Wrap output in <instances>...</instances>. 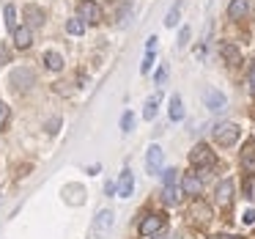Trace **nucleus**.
Masks as SVG:
<instances>
[{"label":"nucleus","instance_id":"f257e3e1","mask_svg":"<svg viewBox=\"0 0 255 239\" xmlns=\"http://www.w3.org/2000/svg\"><path fill=\"white\" fill-rule=\"evenodd\" d=\"M211 135H214V140L220 146H233L239 140V127L236 124H231V121H220V124H214V129H211Z\"/></svg>","mask_w":255,"mask_h":239},{"label":"nucleus","instance_id":"f03ea898","mask_svg":"<svg viewBox=\"0 0 255 239\" xmlns=\"http://www.w3.org/2000/svg\"><path fill=\"white\" fill-rule=\"evenodd\" d=\"M189 162H192L195 168H209V165H214V151H211L206 143H198L192 151H189Z\"/></svg>","mask_w":255,"mask_h":239},{"label":"nucleus","instance_id":"7ed1b4c3","mask_svg":"<svg viewBox=\"0 0 255 239\" xmlns=\"http://www.w3.org/2000/svg\"><path fill=\"white\" fill-rule=\"evenodd\" d=\"M80 19H85V22H91V25L102 22L99 3H94V0H83V3H80Z\"/></svg>","mask_w":255,"mask_h":239},{"label":"nucleus","instance_id":"20e7f679","mask_svg":"<svg viewBox=\"0 0 255 239\" xmlns=\"http://www.w3.org/2000/svg\"><path fill=\"white\" fill-rule=\"evenodd\" d=\"M162 228H165V217L162 215H148L143 223H140V234L143 237H154V234H159Z\"/></svg>","mask_w":255,"mask_h":239},{"label":"nucleus","instance_id":"39448f33","mask_svg":"<svg viewBox=\"0 0 255 239\" xmlns=\"http://www.w3.org/2000/svg\"><path fill=\"white\" fill-rule=\"evenodd\" d=\"M162 160H165L162 149H159V146H151V149H148V154H145V168H148V173H151V176L162 171Z\"/></svg>","mask_w":255,"mask_h":239},{"label":"nucleus","instance_id":"423d86ee","mask_svg":"<svg viewBox=\"0 0 255 239\" xmlns=\"http://www.w3.org/2000/svg\"><path fill=\"white\" fill-rule=\"evenodd\" d=\"M203 105L209 107V110H222L225 107V94H220L217 88H206L203 91Z\"/></svg>","mask_w":255,"mask_h":239},{"label":"nucleus","instance_id":"0eeeda50","mask_svg":"<svg viewBox=\"0 0 255 239\" xmlns=\"http://www.w3.org/2000/svg\"><path fill=\"white\" fill-rule=\"evenodd\" d=\"M200 190H203L200 179L195 176V173H184V179H181V193H184V195H200Z\"/></svg>","mask_w":255,"mask_h":239},{"label":"nucleus","instance_id":"6e6552de","mask_svg":"<svg viewBox=\"0 0 255 239\" xmlns=\"http://www.w3.org/2000/svg\"><path fill=\"white\" fill-rule=\"evenodd\" d=\"M132 190H134V176L127 168V171H121V179H118V195H121V198H129Z\"/></svg>","mask_w":255,"mask_h":239},{"label":"nucleus","instance_id":"1a4fd4ad","mask_svg":"<svg viewBox=\"0 0 255 239\" xmlns=\"http://www.w3.org/2000/svg\"><path fill=\"white\" fill-rule=\"evenodd\" d=\"M110 226H113V212L102 209L99 215H96V220H94V234H96V237H102L105 231H110Z\"/></svg>","mask_w":255,"mask_h":239},{"label":"nucleus","instance_id":"9d476101","mask_svg":"<svg viewBox=\"0 0 255 239\" xmlns=\"http://www.w3.org/2000/svg\"><path fill=\"white\" fill-rule=\"evenodd\" d=\"M220 52H222V58H225L231 66H239V63H242V52H239L236 44H231V41H222V44H220Z\"/></svg>","mask_w":255,"mask_h":239},{"label":"nucleus","instance_id":"9b49d317","mask_svg":"<svg viewBox=\"0 0 255 239\" xmlns=\"http://www.w3.org/2000/svg\"><path fill=\"white\" fill-rule=\"evenodd\" d=\"M250 14V0H231V6H228V17L231 19H242Z\"/></svg>","mask_w":255,"mask_h":239},{"label":"nucleus","instance_id":"f8f14e48","mask_svg":"<svg viewBox=\"0 0 255 239\" xmlns=\"http://www.w3.org/2000/svg\"><path fill=\"white\" fill-rule=\"evenodd\" d=\"M231 198H233V182H231V179H225V182L217 184V204L228 206V204H231Z\"/></svg>","mask_w":255,"mask_h":239},{"label":"nucleus","instance_id":"ddd939ff","mask_svg":"<svg viewBox=\"0 0 255 239\" xmlns=\"http://www.w3.org/2000/svg\"><path fill=\"white\" fill-rule=\"evenodd\" d=\"M22 14H25V19H28L30 28H39V25H44V11H41L39 6H25Z\"/></svg>","mask_w":255,"mask_h":239},{"label":"nucleus","instance_id":"4468645a","mask_svg":"<svg viewBox=\"0 0 255 239\" xmlns=\"http://www.w3.org/2000/svg\"><path fill=\"white\" fill-rule=\"evenodd\" d=\"M14 41H17V47H19V50H28V47L33 44V36H30V28H25V25H22V28H17V30H14Z\"/></svg>","mask_w":255,"mask_h":239},{"label":"nucleus","instance_id":"2eb2a0df","mask_svg":"<svg viewBox=\"0 0 255 239\" xmlns=\"http://www.w3.org/2000/svg\"><path fill=\"white\" fill-rule=\"evenodd\" d=\"M184 118V102L178 94L170 96V121H181Z\"/></svg>","mask_w":255,"mask_h":239},{"label":"nucleus","instance_id":"dca6fc26","mask_svg":"<svg viewBox=\"0 0 255 239\" xmlns=\"http://www.w3.org/2000/svg\"><path fill=\"white\" fill-rule=\"evenodd\" d=\"M181 6H184V0H176V3H173V8L167 11V17H165V25H167V28H176L178 14H181Z\"/></svg>","mask_w":255,"mask_h":239},{"label":"nucleus","instance_id":"f3484780","mask_svg":"<svg viewBox=\"0 0 255 239\" xmlns=\"http://www.w3.org/2000/svg\"><path fill=\"white\" fill-rule=\"evenodd\" d=\"M44 63H47V69H52V72H61L63 69V58L58 55V52H44Z\"/></svg>","mask_w":255,"mask_h":239},{"label":"nucleus","instance_id":"a211bd4d","mask_svg":"<svg viewBox=\"0 0 255 239\" xmlns=\"http://www.w3.org/2000/svg\"><path fill=\"white\" fill-rule=\"evenodd\" d=\"M192 215H195V220H200V223H209L211 220V212H209V206H206V204H195Z\"/></svg>","mask_w":255,"mask_h":239},{"label":"nucleus","instance_id":"6ab92c4d","mask_svg":"<svg viewBox=\"0 0 255 239\" xmlns=\"http://www.w3.org/2000/svg\"><path fill=\"white\" fill-rule=\"evenodd\" d=\"M156 105H159V96H151V99L145 102V110H143V118H145V121H151V118L156 116Z\"/></svg>","mask_w":255,"mask_h":239},{"label":"nucleus","instance_id":"aec40b11","mask_svg":"<svg viewBox=\"0 0 255 239\" xmlns=\"http://www.w3.org/2000/svg\"><path fill=\"white\" fill-rule=\"evenodd\" d=\"M66 30H69V33H72V36H80V33H83V30H85V19H69V22H66Z\"/></svg>","mask_w":255,"mask_h":239},{"label":"nucleus","instance_id":"412c9836","mask_svg":"<svg viewBox=\"0 0 255 239\" xmlns=\"http://www.w3.org/2000/svg\"><path fill=\"white\" fill-rule=\"evenodd\" d=\"M162 201H165L167 206L178 204V190H176V187H165V193H162Z\"/></svg>","mask_w":255,"mask_h":239},{"label":"nucleus","instance_id":"4be33fe9","mask_svg":"<svg viewBox=\"0 0 255 239\" xmlns=\"http://www.w3.org/2000/svg\"><path fill=\"white\" fill-rule=\"evenodd\" d=\"M242 165L247 168V171H255V149H247L242 154Z\"/></svg>","mask_w":255,"mask_h":239},{"label":"nucleus","instance_id":"5701e85b","mask_svg":"<svg viewBox=\"0 0 255 239\" xmlns=\"http://www.w3.org/2000/svg\"><path fill=\"white\" fill-rule=\"evenodd\" d=\"M244 195L255 204V176H247L244 179Z\"/></svg>","mask_w":255,"mask_h":239},{"label":"nucleus","instance_id":"b1692460","mask_svg":"<svg viewBox=\"0 0 255 239\" xmlns=\"http://www.w3.org/2000/svg\"><path fill=\"white\" fill-rule=\"evenodd\" d=\"M162 179H165V187H176V179H178V171H176V168H167V171L162 173Z\"/></svg>","mask_w":255,"mask_h":239},{"label":"nucleus","instance_id":"393cba45","mask_svg":"<svg viewBox=\"0 0 255 239\" xmlns=\"http://www.w3.org/2000/svg\"><path fill=\"white\" fill-rule=\"evenodd\" d=\"M14 83H33V72L30 69H25V72H14Z\"/></svg>","mask_w":255,"mask_h":239},{"label":"nucleus","instance_id":"a878e982","mask_svg":"<svg viewBox=\"0 0 255 239\" xmlns=\"http://www.w3.org/2000/svg\"><path fill=\"white\" fill-rule=\"evenodd\" d=\"M17 11H14V6H6V25H8V30H17Z\"/></svg>","mask_w":255,"mask_h":239},{"label":"nucleus","instance_id":"bb28decb","mask_svg":"<svg viewBox=\"0 0 255 239\" xmlns=\"http://www.w3.org/2000/svg\"><path fill=\"white\" fill-rule=\"evenodd\" d=\"M132 127H134V116L132 113H124L121 116V129L124 132H132Z\"/></svg>","mask_w":255,"mask_h":239},{"label":"nucleus","instance_id":"cd10ccee","mask_svg":"<svg viewBox=\"0 0 255 239\" xmlns=\"http://www.w3.org/2000/svg\"><path fill=\"white\" fill-rule=\"evenodd\" d=\"M151 66H154V52H145V61H143V66H140V72H151Z\"/></svg>","mask_w":255,"mask_h":239},{"label":"nucleus","instance_id":"c85d7f7f","mask_svg":"<svg viewBox=\"0 0 255 239\" xmlns=\"http://www.w3.org/2000/svg\"><path fill=\"white\" fill-rule=\"evenodd\" d=\"M58 127H61V118H50V121H47V132L50 135H55Z\"/></svg>","mask_w":255,"mask_h":239},{"label":"nucleus","instance_id":"c756f323","mask_svg":"<svg viewBox=\"0 0 255 239\" xmlns=\"http://www.w3.org/2000/svg\"><path fill=\"white\" fill-rule=\"evenodd\" d=\"M6 121H8V105L6 102H0V127H3Z\"/></svg>","mask_w":255,"mask_h":239},{"label":"nucleus","instance_id":"7c9ffc66","mask_svg":"<svg viewBox=\"0 0 255 239\" xmlns=\"http://www.w3.org/2000/svg\"><path fill=\"white\" fill-rule=\"evenodd\" d=\"M189 33H192L189 28H181V33H178V47H184L189 41Z\"/></svg>","mask_w":255,"mask_h":239},{"label":"nucleus","instance_id":"2f4dec72","mask_svg":"<svg viewBox=\"0 0 255 239\" xmlns=\"http://www.w3.org/2000/svg\"><path fill=\"white\" fill-rule=\"evenodd\" d=\"M165 77H167V66H159V69H156V85L165 83Z\"/></svg>","mask_w":255,"mask_h":239},{"label":"nucleus","instance_id":"473e14b6","mask_svg":"<svg viewBox=\"0 0 255 239\" xmlns=\"http://www.w3.org/2000/svg\"><path fill=\"white\" fill-rule=\"evenodd\" d=\"M244 223H247V226H253L255 223V209H250V212H244V217H242Z\"/></svg>","mask_w":255,"mask_h":239},{"label":"nucleus","instance_id":"72a5a7b5","mask_svg":"<svg viewBox=\"0 0 255 239\" xmlns=\"http://www.w3.org/2000/svg\"><path fill=\"white\" fill-rule=\"evenodd\" d=\"M3 63H8V50L3 47V41H0V66H3Z\"/></svg>","mask_w":255,"mask_h":239},{"label":"nucleus","instance_id":"f704fd0d","mask_svg":"<svg viewBox=\"0 0 255 239\" xmlns=\"http://www.w3.org/2000/svg\"><path fill=\"white\" fill-rule=\"evenodd\" d=\"M145 47H148V52H154V47H156V36H148V41H145Z\"/></svg>","mask_w":255,"mask_h":239},{"label":"nucleus","instance_id":"c9c22d12","mask_svg":"<svg viewBox=\"0 0 255 239\" xmlns=\"http://www.w3.org/2000/svg\"><path fill=\"white\" fill-rule=\"evenodd\" d=\"M247 77H250V85H253V91H255V63L250 66V74H247Z\"/></svg>","mask_w":255,"mask_h":239},{"label":"nucleus","instance_id":"e433bc0d","mask_svg":"<svg viewBox=\"0 0 255 239\" xmlns=\"http://www.w3.org/2000/svg\"><path fill=\"white\" fill-rule=\"evenodd\" d=\"M116 190H118V187H116V184H113V182H107V184H105V193H107V195H113V193H116Z\"/></svg>","mask_w":255,"mask_h":239},{"label":"nucleus","instance_id":"4c0bfd02","mask_svg":"<svg viewBox=\"0 0 255 239\" xmlns=\"http://www.w3.org/2000/svg\"><path fill=\"white\" fill-rule=\"evenodd\" d=\"M217 239H242V237H233V234H220Z\"/></svg>","mask_w":255,"mask_h":239}]
</instances>
